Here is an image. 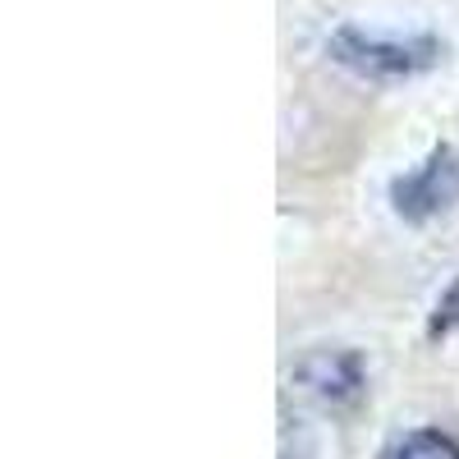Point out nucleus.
<instances>
[{
  "mask_svg": "<svg viewBox=\"0 0 459 459\" xmlns=\"http://www.w3.org/2000/svg\"><path fill=\"white\" fill-rule=\"evenodd\" d=\"M391 198H395V212L404 221H432L437 212L455 207V198H459V161H455V152L437 147L423 166H413L404 179H395Z\"/></svg>",
  "mask_w": 459,
  "mask_h": 459,
  "instance_id": "obj_2",
  "label": "nucleus"
},
{
  "mask_svg": "<svg viewBox=\"0 0 459 459\" xmlns=\"http://www.w3.org/2000/svg\"><path fill=\"white\" fill-rule=\"evenodd\" d=\"M455 326H459V285L437 303V322H432V331H437V335H446V331H455Z\"/></svg>",
  "mask_w": 459,
  "mask_h": 459,
  "instance_id": "obj_5",
  "label": "nucleus"
},
{
  "mask_svg": "<svg viewBox=\"0 0 459 459\" xmlns=\"http://www.w3.org/2000/svg\"><path fill=\"white\" fill-rule=\"evenodd\" d=\"M331 56L363 74V79H413V74H423L441 60V42L437 37H386V32H368V28H354L344 23L331 32Z\"/></svg>",
  "mask_w": 459,
  "mask_h": 459,
  "instance_id": "obj_1",
  "label": "nucleus"
},
{
  "mask_svg": "<svg viewBox=\"0 0 459 459\" xmlns=\"http://www.w3.org/2000/svg\"><path fill=\"white\" fill-rule=\"evenodd\" d=\"M294 381L326 409H344L363 395V363L350 350H317L294 368Z\"/></svg>",
  "mask_w": 459,
  "mask_h": 459,
  "instance_id": "obj_3",
  "label": "nucleus"
},
{
  "mask_svg": "<svg viewBox=\"0 0 459 459\" xmlns=\"http://www.w3.org/2000/svg\"><path fill=\"white\" fill-rule=\"evenodd\" d=\"M395 459H459V450H455L446 437H437V432H413V437L395 450Z\"/></svg>",
  "mask_w": 459,
  "mask_h": 459,
  "instance_id": "obj_4",
  "label": "nucleus"
}]
</instances>
